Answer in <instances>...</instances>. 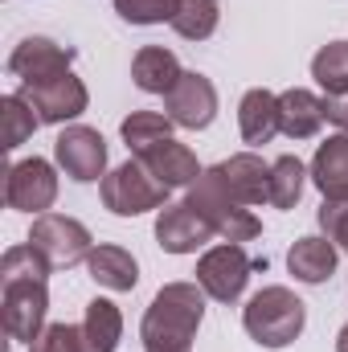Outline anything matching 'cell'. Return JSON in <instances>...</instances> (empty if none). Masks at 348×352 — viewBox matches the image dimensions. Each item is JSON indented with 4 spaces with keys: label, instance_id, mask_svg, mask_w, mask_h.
Returning <instances> with one entry per match:
<instances>
[{
    "label": "cell",
    "instance_id": "cell-27",
    "mask_svg": "<svg viewBox=\"0 0 348 352\" xmlns=\"http://www.w3.org/2000/svg\"><path fill=\"white\" fill-rule=\"evenodd\" d=\"M115 8L135 25H156V21H173L180 12V0H115Z\"/></svg>",
    "mask_w": 348,
    "mask_h": 352
},
{
    "label": "cell",
    "instance_id": "cell-30",
    "mask_svg": "<svg viewBox=\"0 0 348 352\" xmlns=\"http://www.w3.org/2000/svg\"><path fill=\"white\" fill-rule=\"evenodd\" d=\"M340 352H348V328L340 332Z\"/></svg>",
    "mask_w": 348,
    "mask_h": 352
},
{
    "label": "cell",
    "instance_id": "cell-6",
    "mask_svg": "<svg viewBox=\"0 0 348 352\" xmlns=\"http://www.w3.org/2000/svg\"><path fill=\"white\" fill-rule=\"evenodd\" d=\"M87 242H90L87 230L78 221H70V217H58V213L41 217L33 226V238H29V246H37L50 258V266H74L87 254Z\"/></svg>",
    "mask_w": 348,
    "mask_h": 352
},
{
    "label": "cell",
    "instance_id": "cell-21",
    "mask_svg": "<svg viewBox=\"0 0 348 352\" xmlns=\"http://www.w3.org/2000/svg\"><path fill=\"white\" fill-rule=\"evenodd\" d=\"M83 336H87L90 352H115V344H119V311H115V303H107V299L90 303Z\"/></svg>",
    "mask_w": 348,
    "mask_h": 352
},
{
    "label": "cell",
    "instance_id": "cell-5",
    "mask_svg": "<svg viewBox=\"0 0 348 352\" xmlns=\"http://www.w3.org/2000/svg\"><path fill=\"white\" fill-rule=\"evenodd\" d=\"M41 316H45V283L37 278H17V283H4V328L12 340H37V328H41Z\"/></svg>",
    "mask_w": 348,
    "mask_h": 352
},
{
    "label": "cell",
    "instance_id": "cell-26",
    "mask_svg": "<svg viewBox=\"0 0 348 352\" xmlns=\"http://www.w3.org/2000/svg\"><path fill=\"white\" fill-rule=\"evenodd\" d=\"M299 188H303V164L299 160H279L274 168H270V201L274 205H295V197H299Z\"/></svg>",
    "mask_w": 348,
    "mask_h": 352
},
{
    "label": "cell",
    "instance_id": "cell-2",
    "mask_svg": "<svg viewBox=\"0 0 348 352\" xmlns=\"http://www.w3.org/2000/svg\"><path fill=\"white\" fill-rule=\"evenodd\" d=\"M246 328H250V336H254L259 344L283 349V344H291V340L299 336V328H303V303H299L291 291H283V287L259 291V295L250 299V307H246Z\"/></svg>",
    "mask_w": 348,
    "mask_h": 352
},
{
    "label": "cell",
    "instance_id": "cell-25",
    "mask_svg": "<svg viewBox=\"0 0 348 352\" xmlns=\"http://www.w3.org/2000/svg\"><path fill=\"white\" fill-rule=\"evenodd\" d=\"M123 140H127V148L148 152V148H156L160 140H168V119H164V115H131V119L123 123Z\"/></svg>",
    "mask_w": 348,
    "mask_h": 352
},
{
    "label": "cell",
    "instance_id": "cell-20",
    "mask_svg": "<svg viewBox=\"0 0 348 352\" xmlns=\"http://www.w3.org/2000/svg\"><path fill=\"white\" fill-rule=\"evenodd\" d=\"M135 82L144 90H156V94H168L180 82V70H176V58L168 50H144L135 58Z\"/></svg>",
    "mask_w": 348,
    "mask_h": 352
},
{
    "label": "cell",
    "instance_id": "cell-23",
    "mask_svg": "<svg viewBox=\"0 0 348 352\" xmlns=\"http://www.w3.org/2000/svg\"><path fill=\"white\" fill-rule=\"evenodd\" d=\"M316 78H320V87L328 90V94H345L348 90V45H328L324 54H316Z\"/></svg>",
    "mask_w": 348,
    "mask_h": 352
},
{
    "label": "cell",
    "instance_id": "cell-12",
    "mask_svg": "<svg viewBox=\"0 0 348 352\" xmlns=\"http://www.w3.org/2000/svg\"><path fill=\"white\" fill-rule=\"evenodd\" d=\"M156 238H160V246H164V250L184 254V250H197V246L209 238V221H205V217H197V213H193V205H176V209H168V213L160 217Z\"/></svg>",
    "mask_w": 348,
    "mask_h": 352
},
{
    "label": "cell",
    "instance_id": "cell-14",
    "mask_svg": "<svg viewBox=\"0 0 348 352\" xmlns=\"http://www.w3.org/2000/svg\"><path fill=\"white\" fill-rule=\"evenodd\" d=\"M279 127H283L279 98L266 94V90H250L246 102H242V135H246V144H266Z\"/></svg>",
    "mask_w": 348,
    "mask_h": 352
},
{
    "label": "cell",
    "instance_id": "cell-3",
    "mask_svg": "<svg viewBox=\"0 0 348 352\" xmlns=\"http://www.w3.org/2000/svg\"><path fill=\"white\" fill-rule=\"evenodd\" d=\"M164 180L160 176L148 173V164L140 160V164H123L119 173L107 176V184H102V197H107V205L115 209V213H144V209H152V205H160L164 201Z\"/></svg>",
    "mask_w": 348,
    "mask_h": 352
},
{
    "label": "cell",
    "instance_id": "cell-1",
    "mask_svg": "<svg viewBox=\"0 0 348 352\" xmlns=\"http://www.w3.org/2000/svg\"><path fill=\"white\" fill-rule=\"evenodd\" d=\"M197 324H201V295L193 287H168L156 295L144 320V340L152 352H184Z\"/></svg>",
    "mask_w": 348,
    "mask_h": 352
},
{
    "label": "cell",
    "instance_id": "cell-24",
    "mask_svg": "<svg viewBox=\"0 0 348 352\" xmlns=\"http://www.w3.org/2000/svg\"><path fill=\"white\" fill-rule=\"evenodd\" d=\"M173 25L184 37H209L217 25V4L213 0H180V12L173 16Z\"/></svg>",
    "mask_w": 348,
    "mask_h": 352
},
{
    "label": "cell",
    "instance_id": "cell-7",
    "mask_svg": "<svg viewBox=\"0 0 348 352\" xmlns=\"http://www.w3.org/2000/svg\"><path fill=\"white\" fill-rule=\"evenodd\" d=\"M197 278H201V287L213 299H238L242 287H246V278H250V258L238 246H217L213 254L201 258Z\"/></svg>",
    "mask_w": 348,
    "mask_h": 352
},
{
    "label": "cell",
    "instance_id": "cell-15",
    "mask_svg": "<svg viewBox=\"0 0 348 352\" xmlns=\"http://www.w3.org/2000/svg\"><path fill=\"white\" fill-rule=\"evenodd\" d=\"M140 160L148 164V173L160 176L164 184H184V180H193V176H197V164H193V156H188L184 148H176L173 140H160L156 148L140 152Z\"/></svg>",
    "mask_w": 348,
    "mask_h": 352
},
{
    "label": "cell",
    "instance_id": "cell-16",
    "mask_svg": "<svg viewBox=\"0 0 348 352\" xmlns=\"http://www.w3.org/2000/svg\"><path fill=\"white\" fill-rule=\"evenodd\" d=\"M324 102H316L307 90H291L279 98V119H283V131L287 135H312L320 123H324Z\"/></svg>",
    "mask_w": 348,
    "mask_h": 352
},
{
    "label": "cell",
    "instance_id": "cell-29",
    "mask_svg": "<svg viewBox=\"0 0 348 352\" xmlns=\"http://www.w3.org/2000/svg\"><path fill=\"white\" fill-rule=\"evenodd\" d=\"M320 221H324V230H332V234L348 246V192L345 197H328V201H324Z\"/></svg>",
    "mask_w": 348,
    "mask_h": 352
},
{
    "label": "cell",
    "instance_id": "cell-8",
    "mask_svg": "<svg viewBox=\"0 0 348 352\" xmlns=\"http://www.w3.org/2000/svg\"><path fill=\"white\" fill-rule=\"evenodd\" d=\"M66 66H70V54H66L62 45L45 41V37H29V41H21V50L8 58V70L21 78V87H29V82H45V78H58V74H66Z\"/></svg>",
    "mask_w": 348,
    "mask_h": 352
},
{
    "label": "cell",
    "instance_id": "cell-18",
    "mask_svg": "<svg viewBox=\"0 0 348 352\" xmlns=\"http://www.w3.org/2000/svg\"><path fill=\"white\" fill-rule=\"evenodd\" d=\"M90 274H94V283H102L111 291H131L135 287V258L123 254L119 246H98L90 254Z\"/></svg>",
    "mask_w": 348,
    "mask_h": 352
},
{
    "label": "cell",
    "instance_id": "cell-22",
    "mask_svg": "<svg viewBox=\"0 0 348 352\" xmlns=\"http://www.w3.org/2000/svg\"><path fill=\"white\" fill-rule=\"evenodd\" d=\"M0 119H4V148L25 144V135H33V127L41 123V119L33 115V107H29L21 94H8V98L0 102Z\"/></svg>",
    "mask_w": 348,
    "mask_h": 352
},
{
    "label": "cell",
    "instance_id": "cell-17",
    "mask_svg": "<svg viewBox=\"0 0 348 352\" xmlns=\"http://www.w3.org/2000/svg\"><path fill=\"white\" fill-rule=\"evenodd\" d=\"M316 184L328 197H345L348 192V135H336L320 148L316 156Z\"/></svg>",
    "mask_w": 348,
    "mask_h": 352
},
{
    "label": "cell",
    "instance_id": "cell-13",
    "mask_svg": "<svg viewBox=\"0 0 348 352\" xmlns=\"http://www.w3.org/2000/svg\"><path fill=\"white\" fill-rule=\"evenodd\" d=\"M217 180L226 184V192L230 197H238V201H262V197H270V176L262 168L254 156H238V160H230V164H221V168H213Z\"/></svg>",
    "mask_w": 348,
    "mask_h": 352
},
{
    "label": "cell",
    "instance_id": "cell-9",
    "mask_svg": "<svg viewBox=\"0 0 348 352\" xmlns=\"http://www.w3.org/2000/svg\"><path fill=\"white\" fill-rule=\"evenodd\" d=\"M58 164L74 180H94L107 164V148H102V135L90 131V127H70L58 135Z\"/></svg>",
    "mask_w": 348,
    "mask_h": 352
},
{
    "label": "cell",
    "instance_id": "cell-4",
    "mask_svg": "<svg viewBox=\"0 0 348 352\" xmlns=\"http://www.w3.org/2000/svg\"><path fill=\"white\" fill-rule=\"evenodd\" d=\"M21 98L37 111L41 123L74 119V115L87 107V90H83L78 78H70V70L58 74V78H45V82H29V87H21Z\"/></svg>",
    "mask_w": 348,
    "mask_h": 352
},
{
    "label": "cell",
    "instance_id": "cell-11",
    "mask_svg": "<svg viewBox=\"0 0 348 352\" xmlns=\"http://www.w3.org/2000/svg\"><path fill=\"white\" fill-rule=\"evenodd\" d=\"M168 107L173 119L184 127H205L213 119V87L197 74H180V82L168 90Z\"/></svg>",
    "mask_w": 348,
    "mask_h": 352
},
{
    "label": "cell",
    "instance_id": "cell-28",
    "mask_svg": "<svg viewBox=\"0 0 348 352\" xmlns=\"http://www.w3.org/2000/svg\"><path fill=\"white\" fill-rule=\"evenodd\" d=\"M29 352H83L78 344V328H70V324H58V328H50L45 336H37Z\"/></svg>",
    "mask_w": 348,
    "mask_h": 352
},
{
    "label": "cell",
    "instance_id": "cell-10",
    "mask_svg": "<svg viewBox=\"0 0 348 352\" xmlns=\"http://www.w3.org/2000/svg\"><path fill=\"white\" fill-rule=\"evenodd\" d=\"M54 192H58V184H54V173H50V164L45 160H25V164H17L12 173H8V188H4V197H8V205L12 209H45L50 201H54Z\"/></svg>",
    "mask_w": 348,
    "mask_h": 352
},
{
    "label": "cell",
    "instance_id": "cell-19",
    "mask_svg": "<svg viewBox=\"0 0 348 352\" xmlns=\"http://www.w3.org/2000/svg\"><path fill=\"white\" fill-rule=\"evenodd\" d=\"M332 266H336V250H332V242H324V238H303V242H295V250H291V270H295L303 283H320V278H328Z\"/></svg>",
    "mask_w": 348,
    "mask_h": 352
}]
</instances>
